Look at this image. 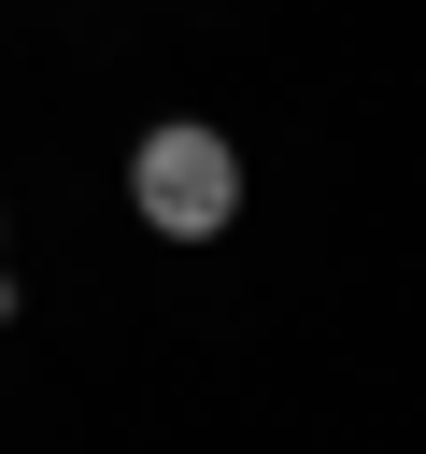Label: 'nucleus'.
I'll list each match as a JSON object with an SVG mask.
<instances>
[{
  "label": "nucleus",
  "mask_w": 426,
  "mask_h": 454,
  "mask_svg": "<svg viewBox=\"0 0 426 454\" xmlns=\"http://www.w3.org/2000/svg\"><path fill=\"white\" fill-rule=\"evenodd\" d=\"M128 213H142L156 241H227V213H241V156H227V128L156 114V128L128 142Z\"/></svg>",
  "instance_id": "obj_1"
}]
</instances>
